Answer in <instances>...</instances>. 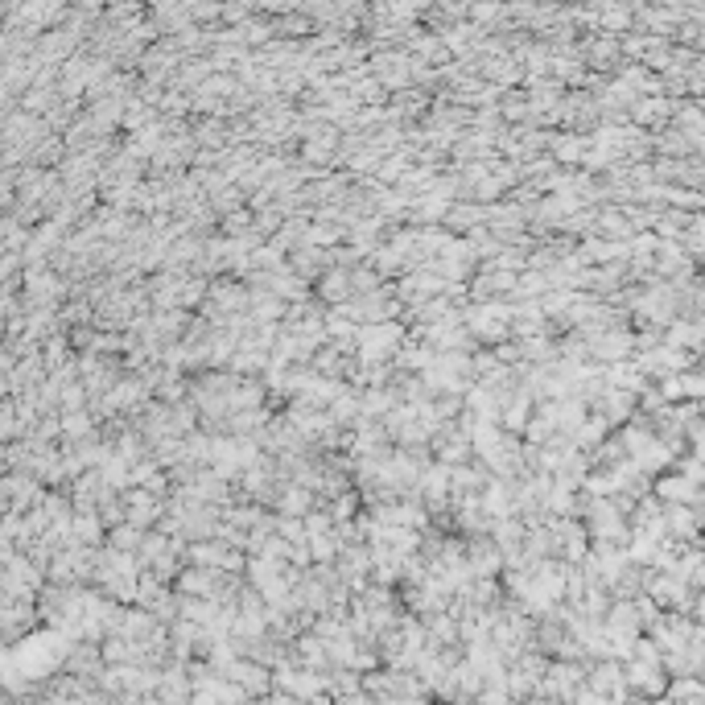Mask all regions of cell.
I'll list each match as a JSON object with an SVG mask.
<instances>
[{
  "label": "cell",
  "mask_w": 705,
  "mask_h": 705,
  "mask_svg": "<svg viewBox=\"0 0 705 705\" xmlns=\"http://www.w3.org/2000/svg\"><path fill=\"white\" fill-rule=\"evenodd\" d=\"M285 508H289V512H305V508H310V491H289Z\"/></svg>",
  "instance_id": "cell-1"
}]
</instances>
